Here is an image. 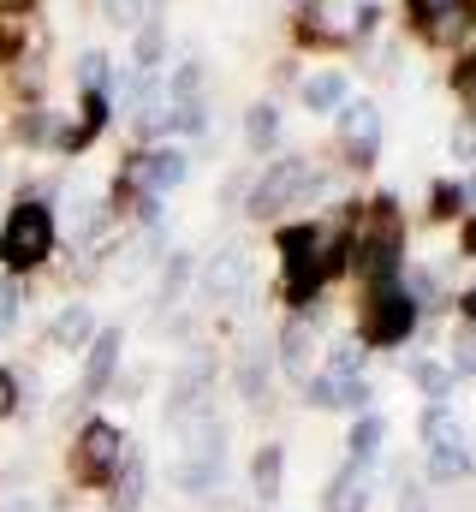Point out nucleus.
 <instances>
[{
    "mask_svg": "<svg viewBox=\"0 0 476 512\" xmlns=\"http://www.w3.org/2000/svg\"><path fill=\"white\" fill-rule=\"evenodd\" d=\"M191 268H197V262H191V251H173V256H167V274H161V304H179V292L191 286Z\"/></svg>",
    "mask_w": 476,
    "mask_h": 512,
    "instance_id": "28",
    "label": "nucleus"
},
{
    "mask_svg": "<svg viewBox=\"0 0 476 512\" xmlns=\"http://www.w3.org/2000/svg\"><path fill=\"white\" fill-rule=\"evenodd\" d=\"M369 495H375V465L346 459V465H340V477L328 483V507H322V512H369Z\"/></svg>",
    "mask_w": 476,
    "mask_h": 512,
    "instance_id": "15",
    "label": "nucleus"
},
{
    "mask_svg": "<svg viewBox=\"0 0 476 512\" xmlns=\"http://www.w3.org/2000/svg\"><path fill=\"white\" fill-rule=\"evenodd\" d=\"M6 512H36V501H12Z\"/></svg>",
    "mask_w": 476,
    "mask_h": 512,
    "instance_id": "38",
    "label": "nucleus"
},
{
    "mask_svg": "<svg viewBox=\"0 0 476 512\" xmlns=\"http://www.w3.org/2000/svg\"><path fill=\"white\" fill-rule=\"evenodd\" d=\"M244 280H250V251L244 245H221V251L203 262V298H215V304L238 298Z\"/></svg>",
    "mask_w": 476,
    "mask_h": 512,
    "instance_id": "11",
    "label": "nucleus"
},
{
    "mask_svg": "<svg viewBox=\"0 0 476 512\" xmlns=\"http://www.w3.org/2000/svg\"><path fill=\"white\" fill-rule=\"evenodd\" d=\"M411 382L423 387V399H453V382H459V376H453L447 364H435V358H417V364H411Z\"/></svg>",
    "mask_w": 476,
    "mask_h": 512,
    "instance_id": "25",
    "label": "nucleus"
},
{
    "mask_svg": "<svg viewBox=\"0 0 476 512\" xmlns=\"http://www.w3.org/2000/svg\"><path fill=\"white\" fill-rule=\"evenodd\" d=\"M6 411H12V376L0 370V417H6Z\"/></svg>",
    "mask_w": 476,
    "mask_h": 512,
    "instance_id": "36",
    "label": "nucleus"
},
{
    "mask_svg": "<svg viewBox=\"0 0 476 512\" xmlns=\"http://www.w3.org/2000/svg\"><path fill=\"white\" fill-rule=\"evenodd\" d=\"M137 185L149 191V197H167V191H179L185 179H191V155L179 149V143H155V149H143L137 155Z\"/></svg>",
    "mask_w": 476,
    "mask_h": 512,
    "instance_id": "8",
    "label": "nucleus"
},
{
    "mask_svg": "<svg viewBox=\"0 0 476 512\" xmlns=\"http://www.w3.org/2000/svg\"><path fill=\"white\" fill-rule=\"evenodd\" d=\"M340 102H352L346 72H334V66H328V72H316V78L304 84V108H310V114H334Z\"/></svg>",
    "mask_w": 476,
    "mask_h": 512,
    "instance_id": "20",
    "label": "nucleus"
},
{
    "mask_svg": "<svg viewBox=\"0 0 476 512\" xmlns=\"http://www.w3.org/2000/svg\"><path fill=\"white\" fill-rule=\"evenodd\" d=\"M304 393L316 411H369V399H375V387L363 376H310Z\"/></svg>",
    "mask_w": 476,
    "mask_h": 512,
    "instance_id": "12",
    "label": "nucleus"
},
{
    "mask_svg": "<svg viewBox=\"0 0 476 512\" xmlns=\"http://www.w3.org/2000/svg\"><path fill=\"white\" fill-rule=\"evenodd\" d=\"M429 203H435V209H429L435 221H453V215L465 209V185H447V179H441V185L429 191Z\"/></svg>",
    "mask_w": 476,
    "mask_h": 512,
    "instance_id": "30",
    "label": "nucleus"
},
{
    "mask_svg": "<svg viewBox=\"0 0 476 512\" xmlns=\"http://www.w3.org/2000/svg\"><path fill=\"white\" fill-rule=\"evenodd\" d=\"M18 310H24L18 280H0V334H12V328H18Z\"/></svg>",
    "mask_w": 476,
    "mask_h": 512,
    "instance_id": "31",
    "label": "nucleus"
},
{
    "mask_svg": "<svg viewBox=\"0 0 476 512\" xmlns=\"http://www.w3.org/2000/svg\"><path fill=\"white\" fill-rule=\"evenodd\" d=\"M167 131H179V137H203V131H209V102H203V96H191V102H167Z\"/></svg>",
    "mask_w": 476,
    "mask_h": 512,
    "instance_id": "24",
    "label": "nucleus"
},
{
    "mask_svg": "<svg viewBox=\"0 0 476 512\" xmlns=\"http://www.w3.org/2000/svg\"><path fill=\"white\" fill-rule=\"evenodd\" d=\"M334 131L346 137L352 167H369V161H375V149H381V114H375L369 102H340V108H334Z\"/></svg>",
    "mask_w": 476,
    "mask_h": 512,
    "instance_id": "9",
    "label": "nucleus"
},
{
    "mask_svg": "<svg viewBox=\"0 0 476 512\" xmlns=\"http://www.w3.org/2000/svg\"><path fill=\"white\" fill-rule=\"evenodd\" d=\"M453 149H459V161H476V120H465V126H459Z\"/></svg>",
    "mask_w": 476,
    "mask_h": 512,
    "instance_id": "34",
    "label": "nucleus"
},
{
    "mask_svg": "<svg viewBox=\"0 0 476 512\" xmlns=\"http://www.w3.org/2000/svg\"><path fill=\"white\" fill-rule=\"evenodd\" d=\"M102 12H108V24H119V30H137V24L155 18L149 0H102Z\"/></svg>",
    "mask_w": 476,
    "mask_h": 512,
    "instance_id": "29",
    "label": "nucleus"
},
{
    "mask_svg": "<svg viewBox=\"0 0 476 512\" xmlns=\"http://www.w3.org/2000/svg\"><path fill=\"white\" fill-rule=\"evenodd\" d=\"M143 495H149V459H143V447H125L114 465V495H108V507L114 512H137L143 507Z\"/></svg>",
    "mask_w": 476,
    "mask_h": 512,
    "instance_id": "16",
    "label": "nucleus"
},
{
    "mask_svg": "<svg viewBox=\"0 0 476 512\" xmlns=\"http://www.w3.org/2000/svg\"><path fill=\"white\" fill-rule=\"evenodd\" d=\"M173 489L191 495V501H209L227 489V423L209 411L185 429V447H179V465H173Z\"/></svg>",
    "mask_w": 476,
    "mask_h": 512,
    "instance_id": "2",
    "label": "nucleus"
},
{
    "mask_svg": "<svg viewBox=\"0 0 476 512\" xmlns=\"http://www.w3.org/2000/svg\"><path fill=\"white\" fill-rule=\"evenodd\" d=\"M78 66H84V90H102V96H108V84H114V72H108V54H84Z\"/></svg>",
    "mask_w": 476,
    "mask_h": 512,
    "instance_id": "32",
    "label": "nucleus"
},
{
    "mask_svg": "<svg viewBox=\"0 0 476 512\" xmlns=\"http://www.w3.org/2000/svg\"><path fill=\"white\" fill-rule=\"evenodd\" d=\"M375 24H381V6H375V0H363V6H357V36H369Z\"/></svg>",
    "mask_w": 476,
    "mask_h": 512,
    "instance_id": "35",
    "label": "nucleus"
},
{
    "mask_svg": "<svg viewBox=\"0 0 476 512\" xmlns=\"http://www.w3.org/2000/svg\"><path fill=\"white\" fill-rule=\"evenodd\" d=\"M363 364H369L363 340H334L328 346V376H363Z\"/></svg>",
    "mask_w": 476,
    "mask_h": 512,
    "instance_id": "27",
    "label": "nucleus"
},
{
    "mask_svg": "<svg viewBox=\"0 0 476 512\" xmlns=\"http://www.w3.org/2000/svg\"><path fill=\"white\" fill-rule=\"evenodd\" d=\"M453 376H476V328L459 334V358H453Z\"/></svg>",
    "mask_w": 476,
    "mask_h": 512,
    "instance_id": "33",
    "label": "nucleus"
},
{
    "mask_svg": "<svg viewBox=\"0 0 476 512\" xmlns=\"http://www.w3.org/2000/svg\"><path fill=\"white\" fill-rule=\"evenodd\" d=\"M417 328V298L399 280H375L369 286V310H363V340L369 346H405Z\"/></svg>",
    "mask_w": 476,
    "mask_h": 512,
    "instance_id": "5",
    "label": "nucleus"
},
{
    "mask_svg": "<svg viewBox=\"0 0 476 512\" xmlns=\"http://www.w3.org/2000/svg\"><path fill=\"white\" fill-rule=\"evenodd\" d=\"M203 78H209L203 60H179V72H173L161 90H167V102H191V96H203Z\"/></svg>",
    "mask_w": 476,
    "mask_h": 512,
    "instance_id": "26",
    "label": "nucleus"
},
{
    "mask_svg": "<svg viewBox=\"0 0 476 512\" xmlns=\"http://www.w3.org/2000/svg\"><path fill=\"white\" fill-rule=\"evenodd\" d=\"M471 471H476L471 435H453V441H435V447H423V477H429V483H465Z\"/></svg>",
    "mask_w": 476,
    "mask_h": 512,
    "instance_id": "13",
    "label": "nucleus"
},
{
    "mask_svg": "<svg viewBox=\"0 0 476 512\" xmlns=\"http://www.w3.org/2000/svg\"><path fill=\"white\" fill-rule=\"evenodd\" d=\"M459 304H465V316H471V322H476V292H465V298H459Z\"/></svg>",
    "mask_w": 476,
    "mask_h": 512,
    "instance_id": "37",
    "label": "nucleus"
},
{
    "mask_svg": "<svg viewBox=\"0 0 476 512\" xmlns=\"http://www.w3.org/2000/svg\"><path fill=\"white\" fill-rule=\"evenodd\" d=\"M84 399H102L119 376V358H125V334L119 328H96V340L84 346Z\"/></svg>",
    "mask_w": 476,
    "mask_h": 512,
    "instance_id": "10",
    "label": "nucleus"
},
{
    "mask_svg": "<svg viewBox=\"0 0 476 512\" xmlns=\"http://www.w3.org/2000/svg\"><path fill=\"white\" fill-rule=\"evenodd\" d=\"M119 453H125V435H119L108 417H90L84 429H78V441H72V483H108L119 465Z\"/></svg>",
    "mask_w": 476,
    "mask_h": 512,
    "instance_id": "6",
    "label": "nucleus"
},
{
    "mask_svg": "<svg viewBox=\"0 0 476 512\" xmlns=\"http://www.w3.org/2000/svg\"><path fill=\"white\" fill-rule=\"evenodd\" d=\"M280 477H286V447H280V441H262L256 459H250V489H256L262 507L280 501Z\"/></svg>",
    "mask_w": 476,
    "mask_h": 512,
    "instance_id": "19",
    "label": "nucleus"
},
{
    "mask_svg": "<svg viewBox=\"0 0 476 512\" xmlns=\"http://www.w3.org/2000/svg\"><path fill=\"white\" fill-rule=\"evenodd\" d=\"M280 268H286V298L304 310V304H316V292L346 268V256L340 245H328V233L316 227V221H292V227H280Z\"/></svg>",
    "mask_w": 476,
    "mask_h": 512,
    "instance_id": "1",
    "label": "nucleus"
},
{
    "mask_svg": "<svg viewBox=\"0 0 476 512\" xmlns=\"http://www.w3.org/2000/svg\"><path fill=\"white\" fill-rule=\"evenodd\" d=\"M268 376H274V352L244 346L238 364H233V387H238V399H244L250 411H268Z\"/></svg>",
    "mask_w": 476,
    "mask_h": 512,
    "instance_id": "14",
    "label": "nucleus"
},
{
    "mask_svg": "<svg viewBox=\"0 0 476 512\" xmlns=\"http://www.w3.org/2000/svg\"><path fill=\"white\" fill-rule=\"evenodd\" d=\"M54 239H60L54 209H48L42 197H24V203L0 221V268H6V274H24V268L48 262V256H54Z\"/></svg>",
    "mask_w": 476,
    "mask_h": 512,
    "instance_id": "3",
    "label": "nucleus"
},
{
    "mask_svg": "<svg viewBox=\"0 0 476 512\" xmlns=\"http://www.w3.org/2000/svg\"><path fill=\"white\" fill-rule=\"evenodd\" d=\"M322 173L304 161V155H280V161H268V173L256 179V191H250V203H244V215H256V221H274V215H286V209H304L310 197H322Z\"/></svg>",
    "mask_w": 476,
    "mask_h": 512,
    "instance_id": "4",
    "label": "nucleus"
},
{
    "mask_svg": "<svg viewBox=\"0 0 476 512\" xmlns=\"http://www.w3.org/2000/svg\"><path fill=\"white\" fill-rule=\"evenodd\" d=\"M310 358H316V328L292 322L274 346V370H286V382H310Z\"/></svg>",
    "mask_w": 476,
    "mask_h": 512,
    "instance_id": "17",
    "label": "nucleus"
},
{
    "mask_svg": "<svg viewBox=\"0 0 476 512\" xmlns=\"http://www.w3.org/2000/svg\"><path fill=\"white\" fill-rule=\"evenodd\" d=\"M137 42H131V72H161V54H167V30H161V18H149V24H137L131 30Z\"/></svg>",
    "mask_w": 476,
    "mask_h": 512,
    "instance_id": "22",
    "label": "nucleus"
},
{
    "mask_svg": "<svg viewBox=\"0 0 476 512\" xmlns=\"http://www.w3.org/2000/svg\"><path fill=\"white\" fill-rule=\"evenodd\" d=\"M381 441H387V417H375V411H357L352 441H346L357 465H375V459H381Z\"/></svg>",
    "mask_w": 476,
    "mask_h": 512,
    "instance_id": "21",
    "label": "nucleus"
},
{
    "mask_svg": "<svg viewBox=\"0 0 476 512\" xmlns=\"http://www.w3.org/2000/svg\"><path fill=\"white\" fill-rule=\"evenodd\" d=\"M48 340H54L60 352H84V346L96 340V304H66V310L48 322Z\"/></svg>",
    "mask_w": 476,
    "mask_h": 512,
    "instance_id": "18",
    "label": "nucleus"
},
{
    "mask_svg": "<svg viewBox=\"0 0 476 512\" xmlns=\"http://www.w3.org/2000/svg\"><path fill=\"white\" fill-rule=\"evenodd\" d=\"M209 382H215V364H209V358L179 364L173 393H167V423H179V429H185V417H191V423H197V417H209Z\"/></svg>",
    "mask_w": 476,
    "mask_h": 512,
    "instance_id": "7",
    "label": "nucleus"
},
{
    "mask_svg": "<svg viewBox=\"0 0 476 512\" xmlns=\"http://www.w3.org/2000/svg\"><path fill=\"white\" fill-rule=\"evenodd\" d=\"M244 143H250L256 155H274V143H280V108H274V102H256V108H250Z\"/></svg>",
    "mask_w": 476,
    "mask_h": 512,
    "instance_id": "23",
    "label": "nucleus"
}]
</instances>
